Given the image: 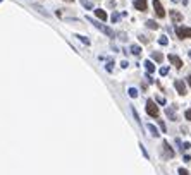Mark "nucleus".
Here are the masks:
<instances>
[{"label": "nucleus", "instance_id": "obj_1", "mask_svg": "<svg viewBox=\"0 0 191 175\" xmlns=\"http://www.w3.org/2000/svg\"><path fill=\"white\" fill-rule=\"evenodd\" d=\"M88 21H90L91 24H95V28H98V29H100L102 33L109 34V36H114V31L110 29V28H107V26H105V24H102L100 21H95V19H91V17H88Z\"/></svg>", "mask_w": 191, "mask_h": 175}, {"label": "nucleus", "instance_id": "obj_2", "mask_svg": "<svg viewBox=\"0 0 191 175\" xmlns=\"http://www.w3.org/2000/svg\"><path fill=\"white\" fill-rule=\"evenodd\" d=\"M146 113H148L150 117H158V107L153 100L146 101Z\"/></svg>", "mask_w": 191, "mask_h": 175}, {"label": "nucleus", "instance_id": "obj_3", "mask_svg": "<svg viewBox=\"0 0 191 175\" xmlns=\"http://www.w3.org/2000/svg\"><path fill=\"white\" fill-rule=\"evenodd\" d=\"M176 33L181 40H188L191 38V28H176Z\"/></svg>", "mask_w": 191, "mask_h": 175}, {"label": "nucleus", "instance_id": "obj_4", "mask_svg": "<svg viewBox=\"0 0 191 175\" xmlns=\"http://www.w3.org/2000/svg\"><path fill=\"white\" fill-rule=\"evenodd\" d=\"M153 9H155L158 17H165V9H164V5L160 4V0H153Z\"/></svg>", "mask_w": 191, "mask_h": 175}, {"label": "nucleus", "instance_id": "obj_5", "mask_svg": "<svg viewBox=\"0 0 191 175\" xmlns=\"http://www.w3.org/2000/svg\"><path fill=\"white\" fill-rule=\"evenodd\" d=\"M169 62L172 63L174 67H177V69H181V67H183V60H181L177 55H169Z\"/></svg>", "mask_w": 191, "mask_h": 175}, {"label": "nucleus", "instance_id": "obj_6", "mask_svg": "<svg viewBox=\"0 0 191 175\" xmlns=\"http://www.w3.org/2000/svg\"><path fill=\"white\" fill-rule=\"evenodd\" d=\"M174 86H176L177 93H179L181 96H184V94H186V86H184L183 81H179V79H177V81H174Z\"/></svg>", "mask_w": 191, "mask_h": 175}, {"label": "nucleus", "instance_id": "obj_7", "mask_svg": "<svg viewBox=\"0 0 191 175\" xmlns=\"http://www.w3.org/2000/svg\"><path fill=\"white\" fill-rule=\"evenodd\" d=\"M134 7L138 9V11L145 12L146 11V0H134Z\"/></svg>", "mask_w": 191, "mask_h": 175}, {"label": "nucleus", "instance_id": "obj_8", "mask_svg": "<svg viewBox=\"0 0 191 175\" xmlns=\"http://www.w3.org/2000/svg\"><path fill=\"white\" fill-rule=\"evenodd\" d=\"M171 17L174 19V23H181L183 21V14H179L177 11H171Z\"/></svg>", "mask_w": 191, "mask_h": 175}, {"label": "nucleus", "instance_id": "obj_9", "mask_svg": "<svg viewBox=\"0 0 191 175\" xmlns=\"http://www.w3.org/2000/svg\"><path fill=\"white\" fill-rule=\"evenodd\" d=\"M95 15H97L100 21H107V12L102 11V9H97V11H95Z\"/></svg>", "mask_w": 191, "mask_h": 175}, {"label": "nucleus", "instance_id": "obj_10", "mask_svg": "<svg viewBox=\"0 0 191 175\" xmlns=\"http://www.w3.org/2000/svg\"><path fill=\"white\" fill-rule=\"evenodd\" d=\"M145 67H146V71H148V74L155 72V65H153V62H152V60H146V62H145Z\"/></svg>", "mask_w": 191, "mask_h": 175}, {"label": "nucleus", "instance_id": "obj_11", "mask_svg": "<svg viewBox=\"0 0 191 175\" xmlns=\"http://www.w3.org/2000/svg\"><path fill=\"white\" fill-rule=\"evenodd\" d=\"M152 59H153L155 62H158V63H160L162 60H164V55H162V53H158V52H153V55H152Z\"/></svg>", "mask_w": 191, "mask_h": 175}, {"label": "nucleus", "instance_id": "obj_12", "mask_svg": "<svg viewBox=\"0 0 191 175\" xmlns=\"http://www.w3.org/2000/svg\"><path fill=\"white\" fill-rule=\"evenodd\" d=\"M148 130H150V132L155 136V138H157V136H158V130H157V127H155L153 124H148Z\"/></svg>", "mask_w": 191, "mask_h": 175}, {"label": "nucleus", "instance_id": "obj_13", "mask_svg": "<svg viewBox=\"0 0 191 175\" xmlns=\"http://www.w3.org/2000/svg\"><path fill=\"white\" fill-rule=\"evenodd\" d=\"M146 26L150 28V29H158V24L155 23V21H152V19L150 21H146Z\"/></svg>", "mask_w": 191, "mask_h": 175}, {"label": "nucleus", "instance_id": "obj_14", "mask_svg": "<svg viewBox=\"0 0 191 175\" xmlns=\"http://www.w3.org/2000/svg\"><path fill=\"white\" fill-rule=\"evenodd\" d=\"M164 148H165V151H167V155H169V156H174V151L171 149V146H169V142H167V141L164 142Z\"/></svg>", "mask_w": 191, "mask_h": 175}, {"label": "nucleus", "instance_id": "obj_15", "mask_svg": "<svg viewBox=\"0 0 191 175\" xmlns=\"http://www.w3.org/2000/svg\"><path fill=\"white\" fill-rule=\"evenodd\" d=\"M131 52L134 53V55H139V53H141V46H138V45H133V46H131Z\"/></svg>", "mask_w": 191, "mask_h": 175}, {"label": "nucleus", "instance_id": "obj_16", "mask_svg": "<svg viewBox=\"0 0 191 175\" xmlns=\"http://www.w3.org/2000/svg\"><path fill=\"white\" fill-rule=\"evenodd\" d=\"M127 93H129V96H131V98H136V96H138V91H136L134 88H129V91H127Z\"/></svg>", "mask_w": 191, "mask_h": 175}, {"label": "nucleus", "instance_id": "obj_17", "mask_svg": "<svg viewBox=\"0 0 191 175\" xmlns=\"http://www.w3.org/2000/svg\"><path fill=\"white\" fill-rule=\"evenodd\" d=\"M158 43H160V45H167V43H169L167 36H160V38H158Z\"/></svg>", "mask_w": 191, "mask_h": 175}, {"label": "nucleus", "instance_id": "obj_18", "mask_svg": "<svg viewBox=\"0 0 191 175\" xmlns=\"http://www.w3.org/2000/svg\"><path fill=\"white\" fill-rule=\"evenodd\" d=\"M76 38H79V40H81L83 43H84V45H90V40H88V38H84V36H79V34H78V36H76Z\"/></svg>", "mask_w": 191, "mask_h": 175}, {"label": "nucleus", "instance_id": "obj_19", "mask_svg": "<svg viewBox=\"0 0 191 175\" xmlns=\"http://www.w3.org/2000/svg\"><path fill=\"white\" fill-rule=\"evenodd\" d=\"M81 4L84 5L86 9H91V2H90V0H81Z\"/></svg>", "mask_w": 191, "mask_h": 175}, {"label": "nucleus", "instance_id": "obj_20", "mask_svg": "<svg viewBox=\"0 0 191 175\" xmlns=\"http://www.w3.org/2000/svg\"><path fill=\"white\" fill-rule=\"evenodd\" d=\"M167 74H169V69L167 67H162L160 69V76H167Z\"/></svg>", "mask_w": 191, "mask_h": 175}, {"label": "nucleus", "instance_id": "obj_21", "mask_svg": "<svg viewBox=\"0 0 191 175\" xmlns=\"http://www.w3.org/2000/svg\"><path fill=\"white\" fill-rule=\"evenodd\" d=\"M184 117H186V120L191 122V110H186V112H184Z\"/></svg>", "mask_w": 191, "mask_h": 175}, {"label": "nucleus", "instance_id": "obj_22", "mask_svg": "<svg viewBox=\"0 0 191 175\" xmlns=\"http://www.w3.org/2000/svg\"><path fill=\"white\" fill-rule=\"evenodd\" d=\"M179 175H189V173H188V170H184V168H179Z\"/></svg>", "mask_w": 191, "mask_h": 175}, {"label": "nucleus", "instance_id": "obj_23", "mask_svg": "<svg viewBox=\"0 0 191 175\" xmlns=\"http://www.w3.org/2000/svg\"><path fill=\"white\" fill-rule=\"evenodd\" d=\"M188 82H189V86H191V77H188Z\"/></svg>", "mask_w": 191, "mask_h": 175}, {"label": "nucleus", "instance_id": "obj_24", "mask_svg": "<svg viewBox=\"0 0 191 175\" xmlns=\"http://www.w3.org/2000/svg\"><path fill=\"white\" fill-rule=\"evenodd\" d=\"M64 2H74V0H64Z\"/></svg>", "mask_w": 191, "mask_h": 175}, {"label": "nucleus", "instance_id": "obj_25", "mask_svg": "<svg viewBox=\"0 0 191 175\" xmlns=\"http://www.w3.org/2000/svg\"><path fill=\"white\" fill-rule=\"evenodd\" d=\"M189 57H191V52H189Z\"/></svg>", "mask_w": 191, "mask_h": 175}, {"label": "nucleus", "instance_id": "obj_26", "mask_svg": "<svg viewBox=\"0 0 191 175\" xmlns=\"http://www.w3.org/2000/svg\"><path fill=\"white\" fill-rule=\"evenodd\" d=\"M0 2H2V0H0Z\"/></svg>", "mask_w": 191, "mask_h": 175}]
</instances>
